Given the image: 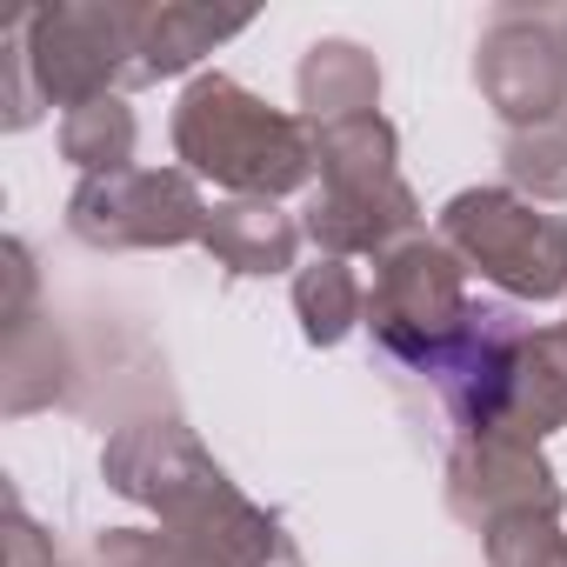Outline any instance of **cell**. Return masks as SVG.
I'll return each instance as SVG.
<instances>
[{"instance_id": "obj_23", "label": "cell", "mask_w": 567, "mask_h": 567, "mask_svg": "<svg viewBox=\"0 0 567 567\" xmlns=\"http://www.w3.org/2000/svg\"><path fill=\"white\" fill-rule=\"evenodd\" d=\"M560 54H567V14H560Z\"/></svg>"}, {"instance_id": "obj_12", "label": "cell", "mask_w": 567, "mask_h": 567, "mask_svg": "<svg viewBox=\"0 0 567 567\" xmlns=\"http://www.w3.org/2000/svg\"><path fill=\"white\" fill-rule=\"evenodd\" d=\"M295 94H301V121L308 127H334V121H361L381 114V61L361 41H315L295 68Z\"/></svg>"}, {"instance_id": "obj_17", "label": "cell", "mask_w": 567, "mask_h": 567, "mask_svg": "<svg viewBox=\"0 0 567 567\" xmlns=\"http://www.w3.org/2000/svg\"><path fill=\"white\" fill-rule=\"evenodd\" d=\"M134 147H141V121H134L127 94H107V101H87V107L61 114V161H74L81 181L127 174L134 167Z\"/></svg>"}, {"instance_id": "obj_19", "label": "cell", "mask_w": 567, "mask_h": 567, "mask_svg": "<svg viewBox=\"0 0 567 567\" xmlns=\"http://www.w3.org/2000/svg\"><path fill=\"white\" fill-rule=\"evenodd\" d=\"M481 547H487V567H567V527L554 507L501 520L494 534H481Z\"/></svg>"}, {"instance_id": "obj_3", "label": "cell", "mask_w": 567, "mask_h": 567, "mask_svg": "<svg viewBox=\"0 0 567 567\" xmlns=\"http://www.w3.org/2000/svg\"><path fill=\"white\" fill-rule=\"evenodd\" d=\"M174 154L234 200H280L315 181V127L267 107L234 74H194L174 107Z\"/></svg>"}, {"instance_id": "obj_1", "label": "cell", "mask_w": 567, "mask_h": 567, "mask_svg": "<svg viewBox=\"0 0 567 567\" xmlns=\"http://www.w3.org/2000/svg\"><path fill=\"white\" fill-rule=\"evenodd\" d=\"M101 481L121 501L161 514V527L194 554H207L214 567H301V547L280 527V514L247 501L227 481V467L194 441V427L174 414L127 421L101 447Z\"/></svg>"}, {"instance_id": "obj_10", "label": "cell", "mask_w": 567, "mask_h": 567, "mask_svg": "<svg viewBox=\"0 0 567 567\" xmlns=\"http://www.w3.org/2000/svg\"><path fill=\"white\" fill-rule=\"evenodd\" d=\"M527 341V321L514 308L474 301L467 328L454 334V348L421 374L441 401V414L454 421V441L467 434H494L507 421V381H514V354Z\"/></svg>"}, {"instance_id": "obj_13", "label": "cell", "mask_w": 567, "mask_h": 567, "mask_svg": "<svg viewBox=\"0 0 567 567\" xmlns=\"http://www.w3.org/2000/svg\"><path fill=\"white\" fill-rule=\"evenodd\" d=\"M247 28H254V14H214V8H187V0H147V8H134L141 87L187 74L200 54H214L220 41L247 34Z\"/></svg>"}, {"instance_id": "obj_8", "label": "cell", "mask_w": 567, "mask_h": 567, "mask_svg": "<svg viewBox=\"0 0 567 567\" xmlns=\"http://www.w3.org/2000/svg\"><path fill=\"white\" fill-rule=\"evenodd\" d=\"M474 87L514 127H540L567 114V54L560 14L547 8H501L474 41Z\"/></svg>"}, {"instance_id": "obj_20", "label": "cell", "mask_w": 567, "mask_h": 567, "mask_svg": "<svg viewBox=\"0 0 567 567\" xmlns=\"http://www.w3.org/2000/svg\"><path fill=\"white\" fill-rule=\"evenodd\" d=\"M94 567H214L207 554H194L187 540H174L167 527H107L94 534Z\"/></svg>"}, {"instance_id": "obj_16", "label": "cell", "mask_w": 567, "mask_h": 567, "mask_svg": "<svg viewBox=\"0 0 567 567\" xmlns=\"http://www.w3.org/2000/svg\"><path fill=\"white\" fill-rule=\"evenodd\" d=\"M295 315H301L308 348H334V341H348V334L368 321V288H361L354 260L315 254V260L295 274Z\"/></svg>"}, {"instance_id": "obj_9", "label": "cell", "mask_w": 567, "mask_h": 567, "mask_svg": "<svg viewBox=\"0 0 567 567\" xmlns=\"http://www.w3.org/2000/svg\"><path fill=\"white\" fill-rule=\"evenodd\" d=\"M560 487H554V467L540 454V441L514 434V427H494V434H467L447 447V514L474 534H494L501 520L514 514H534V507H554Z\"/></svg>"}, {"instance_id": "obj_21", "label": "cell", "mask_w": 567, "mask_h": 567, "mask_svg": "<svg viewBox=\"0 0 567 567\" xmlns=\"http://www.w3.org/2000/svg\"><path fill=\"white\" fill-rule=\"evenodd\" d=\"M8 567H68V560L54 554V540L28 520L21 501H8Z\"/></svg>"}, {"instance_id": "obj_22", "label": "cell", "mask_w": 567, "mask_h": 567, "mask_svg": "<svg viewBox=\"0 0 567 567\" xmlns=\"http://www.w3.org/2000/svg\"><path fill=\"white\" fill-rule=\"evenodd\" d=\"M554 514H560V527H567V494H560V501H554Z\"/></svg>"}, {"instance_id": "obj_5", "label": "cell", "mask_w": 567, "mask_h": 567, "mask_svg": "<svg viewBox=\"0 0 567 567\" xmlns=\"http://www.w3.org/2000/svg\"><path fill=\"white\" fill-rule=\"evenodd\" d=\"M441 247L514 301L567 295V214H547L514 187H461L441 207Z\"/></svg>"}, {"instance_id": "obj_15", "label": "cell", "mask_w": 567, "mask_h": 567, "mask_svg": "<svg viewBox=\"0 0 567 567\" xmlns=\"http://www.w3.org/2000/svg\"><path fill=\"white\" fill-rule=\"evenodd\" d=\"M8 334V374H0V408L8 414H34V408H54V401H81L74 394V361H68V341L48 315H28L21 328H0Z\"/></svg>"}, {"instance_id": "obj_7", "label": "cell", "mask_w": 567, "mask_h": 567, "mask_svg": "<svg viewBox=\"0 0 567 567\" xmlns=\"http://www.w3.org/2000/svg\"><path fill=\"white\" fill-rule=\"evenodd\" d=\"M207 200L187 167H127L94 174L68 194V234L94 254H134V247H187L207 234Z\"/></svg>"}, {"instance_id": "obj_6", "label": "cell", "mask_w": 567, "mask_h": 567, "mask_svg": "<svg viewBox=\"0 0 567 567\" xmlns=\"http://www.w3.org/2000/svg\"><path fill=\"white\" fill-rule=\"evenodd\" d=\"M474 295H467V267L441 247V234H414L394 254L374 260V288H368V334L401 374H427L454 334L467 328Z\"/></svg>"}, {"instance_id": "obj_18", "label": "cell", "mask_w": 567, "mask_h": 567, "mask_svg": "<svg viewBox=\"0 0 567 567\" xmlns=\"http://www.w3.org/2000/svg\"><path fill=\"white\" fill-rule=\"evenodd\" d=\"M501 174L527 200H567V114L540 127H514L501 141Z\"/></svg>"}, {"instance_id": "obj_2", "label": "cell", "mask_w": 567, "mask_h": 567, "mask_svg": "<svg viewBox=\"0 0 567 567\" xmlns=\"http://www.w3.org/2000/svg\"><path fill=\"white\" fill-rule=\"evenodd\" d=\"M121 87H141L134 8L127 0H61L8 28L0 48V107L8 127H34L41 107H87Z\"/></svg>"}, {"instance_id": "obj_4", "label": "cell", "mask_w": 567, "mask_h": 567, "mask_svg": "<svg viewBox=\"0 0 567 567\" xmlns=\"http://www.w3.org/2000/svg\"><path fill=\"white\" fill-rule=\"evenodd\" d=\"M315 174H321V187L308 200L301 234L321 254H334V260L374 254L381 260L421 234V200L401 174V134L388 114L315 127Z\"/></svg>"}, {"instance_id": "obj_14", "label": "cell", "mask_w": 567, "mask_h": 567, "mask_svg": "<svg viewBox=\"0 0 567 567\" xmlns=\"http://www.w3.org/2000/svg\"><path fill=\"white\" fill-rule=\"evenodd\" d=\"M514 434L540 441L554 427H567V328H527L520 354H514V381H507V421Z\"/></svg>"}, {"instance_id": "obj_11", "label": "cell", "mask_w": 567, "mask_h": 567, "mask_svg": "<svg viewBox=\"0 0 567 567\" xmlns=\"http://www.w3.org/2000/svg\"><path fill=\"white\" fill-rule=\"evenodd\" d=\"M301 220L280 200H220L207 214L200 247L214 254V267H227L234 280H260V274H288L301 254Z\"/></svg>"}]
</instances>
